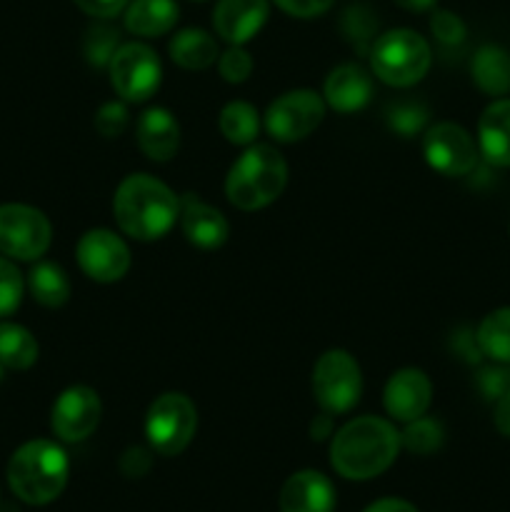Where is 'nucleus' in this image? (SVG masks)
<instances>
[{
	"label": "nucleus",
	"instance_id": "nucleus-3",
	"mask_svg": "<svg viewBox=\"0 0 510 512\" xmlns=\"http://www.w3.org/2000/svg\"><path fill=\"white\" fill-rule=\"evenodd\" d=\"M288 183V163L273 145L255 143L230 165L225 195L238 210H260L280 198Z\"/></svg>",
	"mask_w": 510,
	"mask_h": 512
},
{
	"label": "nucleus",
	"instance_id": "nucleus-26",
	"mask_svg": "<svg viewBox=\"0 0 510 512\" xmlns=\"http://www.w3.org/2000/svg\"><path fill=\"white\" fill-rule=\"evenodd\" d=\"M475 340H478L480 353L488 355L495 363L510 365V308H500L485 315Z\"/></svg>",
	"mask_w": 510,
	"mask_h": 512
},
{
	"label": "nucleus",
	"instance_id": "nucleus-36",
	"mask_svg": "<svg viewBox=\"0 0 510 512\" xmlns=\"http://www.w3.org/2000/svg\"><path fill=\"white\" fill-rule=\"evenodd\" d=\"M125 125H128V110H125L123 103H105L95 113V130L103 138H118Z\"/></svg>",
	"mask_w": 510,
	"mask_h": 512
},
{
	"label": "nucleus",
	"instance_id": "nucleus-23",
	"mask_svg": "<svg viewBox=\"0 0 510 512\" xmlns=\"http://www.w3.org/2000/svg\"><path fill=\"white\" fill-rule=\"evenodd\" d=\"M475 85L488 95L510 93V55L498 45H483L470 63Z\"/></svg>",
	"mask_w": 510,
	"mask_h": 512
},
{
	"label": "nucleus",
	"instance_id": "nucleus-11",
	"mask_svg": "<svg viewBox=\"0 0 510 512\" xmlns=\"http://www.w3.org/2000/svg\"><path fill=\"white\" fill-rule=\"evenodd\" d=\"M423 155L433 170L448 178L468 175L478 163V148L468 130L455 123H438L425 133Z\"/></svg>",
	"mask_w": 510,
	"mask_h": 512
},
{
	"label": "nucleus",
	"instance_id": "nucleus-18",
	"mask_svg": "<svg viewBox=\"0 0 510 512\" xmlns=\"http://www.w3.org/2000/svg\"><path fill=\"white\" fill-rule=\"evenodd\" d=\"M373 95V80L370 73L358 63H343L330 70L325 78L323 98L325 105H330L338 113H355L368 105Z\"/></svg>",
	"mask_w": 510,
	"mask_h": 512
},
{
	"label": "nucleus",
	"instance_id": "nucleus-13",
	"mask_svg": "<svg viewBox=\"0 0 510 512\" xmlns=\"http://www.w3.org/2000/svg\"><path fill=\"white\" fill-rule=\"evenodd\" d=\"M100 415H103L100 395L88 385H73V388L63 390L53 403L50 425L63 443H80L93 435L100 423Z\"/></svg>",
	"mask_w": 510,
	"mask_h": 512
},
{
	"label": "nucleus",
	"instance_id": "nucleus-29",
	"mask_svg": "<svg viewBox=\"0 0 510 512\" xmlns=\"http://www.w3.org/2000/svg\"><path fill=\"white\" fill-rule=\"evenodd\" d=\"M425 123H428V110L413 100H400V103L390 105L388 110V125L403 138H413V135L423 133Z\"/></svg>",
	"mask_w": 510,
	"mask_h": 512
},
{
	"label": "nucleus",
	"instance_id": "nucleus-30",
	"mask_svg": "<svg viewBox=\"0 0 510 512\" xmlns=\"http://www.w3.org/2000/svg\"><path fill=\"white\" fill-rule=\"evenodd\" d=\"M118 30L110 28V25H93L85 35V58L95 68H103L110 63V58L115 55L118 45Z\"/></svg>",
	"mask_w": 510,
	"mask_h": 512
},
{
	"label": "nucleus",
	"instance_id": "nucleus-37",
	"mask_svg": "<svg viewBox=\"0 0 510 512\" xmlns=\"http://www.w3.org/2000/svg\"><path fill=\"white\" fill-rule=\"evenodd\" d=\"M275 5L295 18H315V15H323L333 5V0H275Z\"/></svg>",
	"mask_w": 510,
	"mask_h": 512
},
{
	"label": "nucleus",
	"instance_id": "nucleus-27",
	"mask_svg": "<svg viewBox=\"0 0 510 512\" xmlns=\"http://www.w3.org/2000/svg\"><path fill=\"white\" fill-rule=\"evenodd\" d=\"M220 133L233 145H253L260 130V115L245 100H233L220 110Z\"/></svg>",
	"mask_w": 510,
	"mask_h": 512
},
{
	"label": "nucleus",
	"instance_id": "nucleus-43",
	"mask_svg": "<svg viewBox=\"0 0 510 512\" xmlns=\"http://www.w3.org/2000/svg\"><path fill=\"white\" fill-rule=\"evenodd\" d=\"M0 375H3V363H0Z\"/></svg>",
	"mask_w": 510,
	"mask_h": 512
},
{
	"label": "nucleus",
	"instance_id": "nucleus-10",
	"mask_svg": "<svg viewBox=\"0 0 510 512\" xmlns=\"http://www.w3.org/2000/svg\"><path fill=\"white\" fill-rule=\"evenodd\" d=\"M325 98L313 90H290L273 100L265 113V130L278 143H298L308 138L325 118Z\"/></svg>",
	"mask_w": 510,
	"mask_h": 512
},
{
	"label": "nucleus",
	"instance_id": "nucleus-32",
	"mask_svg": "<svg viewBox=\"0 0 510 512\" xmlns=\"http://www.w3.org/2000/svg\"><path fill=\"white\" fill-rule=\"evenodd\" d=\"M218 70L223 75V80H228V83H245L250 78V73H253V58L240 45H230L228 53H223L218 58Z\"/></svg>",
	"mask_w": 510,
	"mask_h": 512
},
{
	"label": "nucleus",
	"instance_id": "nucleus-16",
	"mask_svg": "<svg viewBox=\"0 0 510 512\" xmlns=\"http://www.w3.org/2000/svg\"><path fill=\"white\" fill-rule=\"evenodd\" d=\"M335 488L318 470H300L280 490V512H333Z\"/></svg>",
	"mask_w": 510,
	"mask_h": 512
},
{
	"label": "nucleus",
	"instance_id": "nucleus-38",
	"mask_svg": "<svg viewBox=\"0 0 510 512\" xmlns=\"http://www.w3.org/2000/svg\"><path fill=\"white\" fill-rule=\"evenodd\" d=\"M83 13L93 15V18H113V15L123 13L128 8L130 0H73Z\"/></svg>",
	"mask_w": 510,
	"mask_h": 512
},
{
	"label": "nucleus",
	"instance_id": "nucleus-1",
	"mask_svg": "<svg viewBox=\"0 0 510 512\" xmlns=\"http://www.w3.org/2000/svg\"><path fill=\"white\" fill-rule=\"evenodd\" d=\"M400 433L383 418L365 415L350 420L333 435L330 463L343 478L370 480L390 468L398 458Z\"/></svg>",
	"mask_w": 510,
	"mask_h": 512
},
{
	"label": "nucleus",
	"instance_id": "nucleus-42",
	"mask_svg": "<svg viewBox=\"0 0 510 512\" xmlns=\"http://www.w3.org/2000/svg\"><path fill=\"white\" fill-rule=\"evenodd\" d=\"M400 8L413 10V13H423V10H430L435 5V0H395Z\"/></svg>",
	"mask_w": 510,
	"mask_h": 512
},
{
	"label": "nucleus",
	"instance_id": "nucleus-15",
	"mask_svg": "<svg viewBox=\"0 0 510 512\" xmlns=\"http://www.w3.org/2000/svg\"><path fill=\"white\" fill-rule=\"evenodd\" d=\"M268 13V0H218L213 10L215 33L225 43L243 45L260 33Z\"/></svg>",
	"mask_w": 510,
	"mask_h": 512
},
{
	"label": "nucleus",
	"instance_id": "nucleus-33",
	"mask_svg": "<svg viewBox=\"0 0 510 512\" xmlns=\"http://www.w3.org/2000/svg\"><path fill=\"white\" fill-rule=\"evenodd\" d=\"M430 30H433L435 40L448 45V48L463 43L465 33H468L463 20H460L455 13H450V10H435L433 18H430Z\"/></svg>",
	"mask_w": 510,
	"mask_h": 512
},
{
	"label": "nucleus",
	"instance_id": "nucleus-39",
	"mask_svg": "<svg viewBox=\"0 0 510 512\" xmlns=\"http://www.w3.org/2000/svg\"><path fill=\"white\" fill-rule=\"evenodd\" d=\"M495 428H498L500 435L510 438V393L495 400Z\"/></svg>",
	"mask_w": 510,
	"mask_h": 512
},
{
	"label": "nucleus",
	"instance_id": "nucleus-40",
	"mask_svg": "<svg viewBox=\"0 0 510 512\" xmlns=\"http://www.w3.org/2000/svg\"><path fill=\"white\" fill-rule=\"evenodd\" d=\"M365 512H418V510H415L410 503H405V500L385 498V500H378V503L370 505Z\"/></svg>",
	"mask_w": 510,
	"mask_h": 512
},
{
	"label": "nucleus",
	"instance_id": "nucleus-35",
	"mask_svg": "<svg viewBox=\"0 0 510 512\" xmlns=\"http://www.w3.org/2000/svg\"><path fill=\"white\" fill-rule=\"evenodd\" d=\"M478 390L485 400L495 403V400L503 398L505 393H510V368L500 363L498 368H485L478 375Z\"/></svg>",
	"mask_w": 510,
	"mask_h": 512
},
{
	"label": "nucleus",
	"instance_id": "nucleus-41",
	"mask_svg": "<svg viewBox=\"0 0 510 512\" xmlns=\"http://www.w3.org/2000/svg\"><path fill=\"white\" fill-rule=\"evenodd\" d=\"M310 433H313L315 440L328 438V435L333 433V420H330V413H323L320 418H315L313 425H310Z\"/></svg>",
	"mask_w": 510,
	"mask_h": 512
},
{
	"label": "nucleus",
	"instance_id": "nucleus-21",
	"mask_svg": "<svg viewBox=\"0 0 510 512\" xmlns=\"http://www.w3.org/2000/svg\"><path fill=\"white\" fill-rule=\"evenodd\" d=\"M175 0H130L125 8V28L140 38H158L178 23Z\"/></svg>",
	"mask_w": 510,
	"mask_h": 512
},
{
	"label": "nucleus",
	"instance_id": "nucleus-31",
	"mask_svg": "<svg viewBox=\"0 0 510 512\" xmlns=\"http://www.w3.org/2000/svg\"><path fill=\"white\" fill-rule=\"evenodd\" d=\"M23 290L25 280L20 270L8 258L0 255V318L18 310L20 300H23Z\"/></svg>",
	"mask_w": 510,
	"mask_h": 512
},
{
	"label": "nucleus",
	"instance_id": "nucleus-28",
	"mask_svg": "<svg viewBox=\"0 0 510 512\" xmlns=\"http://www.w3.org/2000/svg\"><path fill=\"white\" fill-rule=\"evenodd\" d=\"M443 440H445L443 425H440L438 420H430V418L410 420L408 428L400 433V445L415 455L435 453V450H440Z\"/></svg>",
	"mask_w": 510,
	"mask_h": 512
},
{
	"label": "nucleus",
	"instance_id": "nucleus-5",
	"mask_svg": "<svg viewBox=\"0 0 510 512\" xmlns=\"http://www.w3.org/2000/svg\"><path fill=\"white\" fill-rule=\"evenodd\" d=\"M430 45L415 30L398 28L378 35L370 50L373 73L393 88H410L420 83L430 70Z\"/></svg>",
	"mask_w": 510,
	"mask_h": 512
},
{
	"label": "nucleus",
	"instance_id": "nucleus-14",
	"mask_svg": "<svg viewBox=\"0 0 510 512\" xmlns=\"http://www.w3.org/2000/svg\"><path fill=\"white\" fill-rule=\"evenodd\" d=\"M430 400H433V385L428 375L418 368L398 370L383 390L385 410L398 423L423 418L425 410L430 408Z\"/></svg>",
	"mask_w": 510,
	"mask_h": 512
},
{
	"label": "nucleus",
	"instance_id": "nucleus-24",
	"mask_svg": "<svg viewBox=\"0 0 510 512\" xmlns=\"http://www.w3.org/2000/svg\"><path fill=\"white\" fill-rule=\"evenodd\" d=\"M28 290L43 308H60L70 298V280L58 263H38L28 273Z\"/></svg>",
	"mask_w": 510,
	"mask_h": 512
},
{
	"label": "nucleus",
	"instance_id": "nucleus-12",
	"mask_svg": "<svg viewBox=\"0 0 510 512\" xmlns=\"http://www.w3.org/2000/svg\"><path fill=\"white\" fill-rule=\"evenodd\" d=\"M80 270L95 283H115L130 268V250L120 235L113 230H88L75 248Z\"/></svg>",
	"mask_w": 510,
	"mask_h": 512
},
{
	"label": "nucleus",
	"instance_id": "nucleus-8",
	"mask_svg": "<svg viewBox=\"0 0 510 512\" xmlns=\"http://www.w3.org/2000/svg\"><path fill=\"white\" fill-rule=\"evenodd\" d=\"M53 240L50 220L23 203L0 205V255L13 260H38Z\"/></svg>",
	"mask_w": 510,
	"mask_h": 512
},
{
	"label": "nucleus",
	"instance_id": "nucleus-34",
	"mask_svg": "<svg viewBox=\"0 0 510 512\" xmlns=\"http://www.w3.org/2000/svg\"><path fill=\"white\" fill-rule=\"evenodd\" d=\"M343 30L353 43H358V48H365V45L373 40L378 23H375V20L370 18V13H365L363 8H350L348 13H345Z\"/></svg>",
	"mask_w": 510,
	"mask_h": 512
},
{
	"label": "nucleus",
	"instance_id": "nucleus-9",
	"mask_svg": "<svg viewBox=\"0 0 510 512\" xmlns=\"http://www.w3.org/2000/svg\"><path fill=\"white\" fill-rule=\"evenodd\" d=\"M110 85L125 103H145L160 88L163 68L153 48L145 43H125L108 63Z\"/></svg>",
	"mask_w": 510,
	"mask_h": 512
},
{
	"label": "nucleus",
	"instance_id": "nucleus-2",
	"mask_svg": "<svg viewBox=\"0 0 510 512\" xmlns=\"http://www.w3.org/2000/svg\"><path fill=\"white\" fill-rule=\"evenodd\" d=\"M115 223L135 240H160L180 220V200L173 190L148 173L128 175L113 198Z\"/></svg>",
	"mask_w": 510,
	"mask_h": 512
},
{
	"label": "nucleus",
	"instance_id": "nucleus-25",
	"mask_svg": "<svg viewBox=\"0 0 510 512\" xmlns=\"http://www.w3.org/2000/svg\"><path fill=\"white\" fill-rule=\"evenodd\" d=\"M38 360V340L18 323H0V363L10 370H28Z\"/></svg>",
	"mask_w": 510,
	"mask_h": 512
},
{
	"label": "nucleus",
	"instance_id": "nucleus-7",
	"mask_svg": "<svg viewBox=\"0 0 510 512\" xmlns=\"http://www.w3.org/2000/svg\"><path fill=\"white\" fill-rule=\"evenodd\" d=\"M363 375L355 358L345 350H328L313 368V395L323 413L343 415L358 405Z\"/></svg>",
	"mask_w": 510,
	"mask_h": 512
},
{
	"label": "nucleus",
	"instance_id": "nucleus-4",
	"mask_svg": "<svg viewBox=\"0 0 510 512\" xmlns=\"http://www.w3.org/2000/svg\"><path fill=\"white\" fill-rule=\"evenodd\" d=\"M68 483V455L50 440L20 445L8 463V485L23 503L48 505Z\"/></svg>",
	"mask_w": 510,
	"mask_h": 512
},
{
	"label": "nucleus",
	"instance_id": "nucleus-20",
	"mask_svg": "<svg viewBox=\"0 0 510 512\" xmlns=\"http://www.w3.org/2000/svg\"><path fill=\"white\" fill-rule=\"evenodd\" d=\"M478 145L490 165L510 168V100H495L478 123Z\"/></svg>",
	"mask_w": 510,
	"mask_h": 512
},
{
	"label": "nucleus",
	"instance_id": "nucleus-17",
	"mask_svg": "<svg viewBox=\"0 0 510 512\" xmlns=\"http://www.w3.org/2000/svg\"><path fill=\"white\" fill-rule=\"evenodd\" d=\"M180 228L185 240L200 250H218L230 233L225 215L195 195H188L180 203Z\"/></svg>",
	"mask_w": 510,
	"mask_h": 512
},
{
	"label": "nucleus",
	"instance_id": "nucleus-6",
	"mask_svg": "<svg viewBox=\"0 0 510 512\" xmlns=\"http://www.w3.org/2000/svg\"><path fill=\"white\" fill-rule=\"evenodd\" d=\"M198 428V410L193 400L183 393H165L150 405L145 418V435L155 453L173 458L180 455L193 440Z\"/></svg>",
	"mask_w": 510,
	"mask_h": 512
},
{
	"label": "nucleus",
	"instance_id": "nucleus-19",
	"mask_svg": "<svg viewBox=\"0 0 510 512\" xmlns=\"http://www.w3.org/2000/svg\"><path fill=\"white\" fill-rule=\"evenodd\" d=\"M135 140L145 158L155 163H165L180 148V125L175 115L165 108H150L140 115Z\"/></svg>",
	"mask_w": 510,
	"mask_h": 512
},
{
	"label": "nucleus",
	"instance_id": "nucleus-22",
	"mask_svg": "<svg viewBox=\"0 0 510 512\" xmlns=\"http://www.w3.org/2000/svg\"><path fill=\"white\" fill-rule=\"evenodd\" d=\"M168 50L173 63L185 70H205L220 58L215 38L200 28H185L175 33Z\"/></svg>",
	"mask_w": 510,
	"mask_h": 512
}]
</instances>
